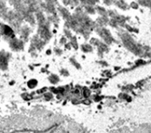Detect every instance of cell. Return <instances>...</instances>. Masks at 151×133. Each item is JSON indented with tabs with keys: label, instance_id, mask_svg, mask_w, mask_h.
I'll return each mask as SVG.
<instances>
[{
	"label": "cell",
	"instance_id": "cell-1",
	"mask_svg": "<svg viewBox=\"0 0 151 133\" xmlns=\"http://www.w3.org/2000/svg\"><path fill=\"white\" fill-rule=\"evenodd\" d=\"M10 46L12 47V50L18 51V50H21L23 49V43L21 40L16 39V38H12L10 41Z\"/></svg>",
	"mask_w": 151,
	"mask_h": 133
},
{
	"label": "cell",
	"instance_id": "cell-2",
	"mask_svg": "<svg viewBox=\"0 0 151 133\" xmlns=\"http://www.w3.org/2000/svg\"><path fill=\"white\" fill-rule=\"evenodd\" d=\"M0 31L4 36L9 37V38H13L14 33H13V30L10 27H8L6 25H3L0 28Z\"/></svg>",
	"mask_w": 151,
	"mask_h": 133
},
{
	"label": "cell",
	"instance_id": "cell-3",
	"mask_svg": "<svg viewBox=\"0 0 151 133\" xmlns=\"http://www.w3.org/2000/svg\"><path fill=\"white\" fill-rule=\"evenodd\" d=\"M6 65H7V57L5 52H3L0 53V68H2L3 66L6 67Z\"/></svg>",
	"mask_w": 151,
	"mask_h": 133
},
{
	"label": "cell",
	"instance_id": "cell-4",
	"mask_svg": "<svg viewBox=\"0 0 151 133\" xmlns=\"http://www.w3.org/2000/svg\"><path fill=\"white\" fill-rule=\"evenodd\" d=\"M36 84H37V81L36 80H30L28 83H27V85H28V87L29 88H34L35 86H36Z\"/></svg>",
	"mask_w": 151,
	"mask_h": 133
},
{
	"label": "cell",
	"instance_id": "cell-5",
	"mask_svg": "<svg viewBox=\"0 0 151 133\" xmlns=\"http://www.w3.org/2000/svg\"><path fill=\"white\" fill-rule=\"evenodd\" d=\"M16 133H35L33 132H16Z\"/></svg>",
	"mask_w": 151,
	"mask_h": 133
}]
</instances>
